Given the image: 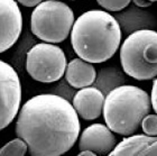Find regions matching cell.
I'll return each mask as SVG.
<instances>
[{
	"label": "cell",
	"mask_w": 157,
	"mask_h": 156,
	"mask_svg": "<svg viewBox=\"0 0 157 156\" xmlns=\"http://www.w3.org/2000/svg\"><path fill=\"white\" fill-rule=\"evenodd\" d=\"M81 125L78 115L65 98L44 93L30 98L19 110L16 135L33 156H59L76 143Z\"/></svg>",
	"instance_id": "obj_1"
},
{
	"label": "cell",
	"mask_w": 157,
	"mask_h": 156,
	"mask_svg": "<svg viewBox=\"0 0 157 156\" xmlns=\"http://www.w3.org/2000/svg\"><path fill=\"white\" fill-rule=\"evenodd\" d=\"M121 28L116 18L103 10H89L76 18L71 30V44L78 57L90 63H103L119 49Z\"/></svg>",
	"instance_id": "obj_2"
},
{
	"label": "cell",
	"mask_w": 157,
	"mask_h": 156,
	"mask_svg": "<svg viewBox=\"0 0 157 156\" xmlns=\"http://www.w3.org/2000/svg\"><path fill=\"white\" fill-rule=\"evenodd\" d=\"M151 109V97L136 85H120L112 89L105 99V125L121 136L134 135Z\"/></svg>",
	"instance_id": "obj_3"
},
{
	"label": "cell",
	"mask_w": 157,
	"mask_h": 156,
	"mask_svg": "<svg viewBox=\"0 0 157 156\" xmlns=\"http://www.w3.org/2000/svg\"><path fill=\"white\" fill-rule=\"evenodd\" d=\"M122 70L130 78L148 81L157 76V32L139 29L124 39L120 49Z\"/></svg>",
	"instance_id": "obj_4"
},
{
	"label": "cell",
	"mask_w": 157,
	"mask_h": 156,
	"mask_svg": "<svg viewBox=\"0 0 157 156\" xmlns=\"http://www.w3.org/2000/svg\"><path fill=\"white\" fill-rule=\"evenodd\" d=\"M74 24V14L65 2L46 0L40 2L30 16V30L37 38L57 44L67 38Z\"/></svg>",
	"instance_id": "obj_5"
},
{
	"label": "cell",
	"mask_w": 157,
	"mask_h": 156,
	"mask_svg": "<svg viewBox=\"0 0 157 156\" xmlns=\"http://www.w3.org/2000/svg\"><path fill=\"white\" fill-rule=\"evenodd\" d=\"M66 57L63 49L52 43H39L28 51L26 70L35 81L53 83L59 81L66 71Z\"/></svg>",
	"instance_id": "obj_6"
},
{
	"label": "cell",
	"mask_w": 157,
	"mask_h": 156,
	"mask_svg": "<svg viewBox=\"0 0 157 156\" xmlns=\"http://www.w3.org/2000/svg\"><path fill=\"white\" fill-rule=\"evenodd\" d=\"M21 84L16 70L0 61V128L8 127L19 114Z\"/></svg>",
	"instance_id": "obj_7"
},
{
	"label": "cell",
	"mask_w": 157,
	"mask_h": 156,
	"mask_svg": "<svg viewBox=\"0 0 157 156\" xmlns=\"http://www.w3.org/2000/svg\"><path fill=\"white\" fill-rule=\"evenodd\" d=\"M23 29V15L15 0H0V52L9 49Z\"/></svg>",
	"instance_id": "obj_8"
},
{
	"label": "cell",
	"mask_w": 157,
	"mask_h": 156,
	"mask_svg": "<svg viewBox=\"0 0 157 156\" xmlns=\"http://www.w3.org/2000/svg\"><path fill=\"white\" fill-rule=\"evenodd\" d=\"M110 128L103 124H93L82 131L78 139V150H90L95 154L107 155L112 152L117 142Z\"/></svg>",
	"instance_id": "obj_9"
},
{
	"label": "cell",
	"mask_w": 157,
	"mask_h": 156,
	"mask_svg": "<svg viewBox=\"0 0 157 156\" xmlns=\"http://www.w3.org/2000/svg\"><path fill=\"white\" fill-rule=\"evenodd\" d=\"M105 97L94 87H85L78 90L73 98V107L81 118L85 120H94L103 112Z\"/></svg>",
	"instance_id": "obj_10"
},
{
	"label": "cell",
	"mask_w": 157,
	"mask_h": 156,
	"mask_svg": "<svg viewBox=\"0 0 157 156\" xmlns=\"http://www.w3.org/2000/svg\"><path fill=\"white\" fill-rule=\"evenodd\" d=\"M110 156H157V136L130 135L117 144Z\"/></svg>",
	"instance_id": "obj_11"
},
{
	"label": "cell",
	"mask_w": 157,
	"mask_h": 156,
	"mask_svg": "<svg viewBox=\"0 0 157 156\" xmlns=\"http://www.w3.org/2000/svg\"><path fill=\"white\" fill-rule=\"evenodd\" d=\"M97 71L92 63L86 62L81 57L73 59L66 66L65 79L71 87L82 89L90 85L95 81Z\"/></svg>",
	"instance_id": "obj_12"
},
{
	"label": "cell",
	"mask_w": 157,
	"mask_h": 156,
	"mask_svg": "<svg viewBox=\"0 0 157 156\" xmlns=\"http://www.w3.org/2000/svg\"><path fill=\"white\" fill-rule=\"evenodd\" d=\"M28 152V145L23 138L17 137L10 140L1 147L0 155L1 156H24Z\"/></svg>",
	"instance_id": "obj_13"
},
{
	"label": "cell",
	"mask_w": 157,
	"mask_h": 156,
	"mask_svg": "<svg viewBox=\"0 0 157 156\" xmlns=\"http://www.w3.org/2000/svg\"><path fill=\"white\" fill-rule=\"evenodd\" d=\"M131 0H97L100 7L108 11H120L130 3Z\"/></svg>",
	"instance_id": "obj_14"
},
{
	"label": "cell",
	"mask_w": 157,
	"mask_h": 156,
	"mask_svg": "<svg viewBox=\"0 0 157 156\" xmlns=\"http://www.w3.org/2000/svg\"><path fill=\"white\" fill-rule=\"evenodd\" d=\"M141 129L149 136H157V114L146 115L141 121Z\"/></svg>",
	"instance_id": "obj_15"
},
{
	"label": "cell",
	"mask_w": 157,
	"mask_h": 156,
	"mask_svg": "<svg viewBox=\"0 0 157 156\" xmlns=\"http://www.w3.org/2000/svg\"><path fill=\"white\" fill-rule=\"evenodd\" d=\"M151 108L157 114V78L153 82V88H151Z\"/></svg>",
	"instance_id": "obj_16"
},
{
	"label": "cell",
	"mask_w": 157,
	"mask_h": 156,
	"mask_svg": "<svg viewBox=\"0 0 157 156\" xmlns=\"http://www.w3.org/2000/svg\"><path fill=\"white\" fill-rule=\"evenodd\" d=\"M20 5H23L25 7H37L40 2H43V0H17Z\"/></svg>",
	"instance_id": "obj_17"
},
{
	"label": "cell",
	"mask_w": 157,
	"mask_h": 156,
	"mask_svg": "<svg viewBox=\"0 0 157 156\" xmlns=\"http://www.w3.org/2000/svg\"><path fill=\"white\" fill-rule=\"evenodd\" d=\"M132 1H134L136 6L140 7V8H147V7H149L153 3L149 0H132Z\"/></svg>",
	"instance_id": "obj_18"
},
{
	"label": "cell",
	"mask_w": 157,
	"mask_h": 156,
	"mask_svg": "<svg viewBox=\"0 0 157 156\" xmlns=\"http://www.w3.org/2000/svg\"><path fill=\"white\" fill-rule=\"evenodd\" d=\"M94 156L95 153L94 152H92L90 150H80V153H78V156Z\"/></svg>",
	"instance_id": "obj_19"
},
{
	"label": "cell",
	"mask_w": 157,
	"mask_h": 156,
	"mask_svg": "<svg viewBox=\"0 0 157 156\" xmlns=\"http://www.w3.org/2000/svg\"><path fill=\"white\" fill-rule=\"evenodd\" d=\"M149 1H151V2H156L157 0H149Z\"/></svg>",
	"instance_id": "obj_20"
}]
</instances>
